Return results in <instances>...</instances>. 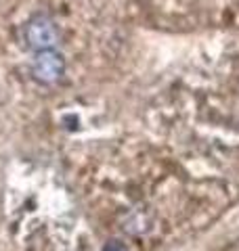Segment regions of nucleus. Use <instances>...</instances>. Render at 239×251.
I'll return each instance as SVG.
<instances>
[{"label": "nucleus", "instance_id": "obj_2", "mask_svg": "<svg viewBox=\"0 0 239 251\" xmlns=\"http://www.w3.org/2000/svg\"><path fill=\"white\" fill-rule=\"evenodd\" d=\"M30 74L34 82L42 86H53L61 82V77L65 75V59H63L59 49L34 52V59L30 63Z\"/></svg>", "mask_w": 239, "mask_h": 251}, {"label": "nucleus", "instance_id": "obj_3", "mask_svg": "<svg viewBox=\"0 0 239 251\" xmlns=\"http://www.w3.org/2000/svg\"><path fill=\"white\" fill-rule=\"evenodd\" d=\"M101 251H126V245L122 241H107Z\"/></svg>", "mask_w": 239, "mask_h": 251}, {"label": "nucleus", "instance_id": "obj_1", "mask_svg": "<svg viewBox=\"0 0 239 251\" xmlns=\"http://www.w3.org/2000/svg\"><path fill=\"white\" fill-rule=\"evenodd\" d=\"M23 42L31 52H40V50H53L59 49L61 42V34L55 19L49 13H36L26 21L23 25Z\"/></svg>", "mask_w": 239, "mask_h": 251}]
</instances>
